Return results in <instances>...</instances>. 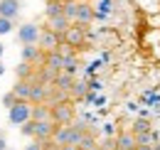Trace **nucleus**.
<instances>
[{"instance_id": "72a5a7b5", "label": "nucleus", "mask_w": 160, "mask_h": 150, "mask_svg": "<svg viewBox=\"0 0 160 150\" xmlns=\"http://www.w3.org/2000/svg\"><path fill=\"white\" fill-rule=\"evenodd\" d=\"M2 74H5V67H2V64H0V76H2Z\"/></svg>"}, {"instance_id": "cd10ccee", "label": "nucleus", "mask_w": 160, "mask_h": 150, "mask_svg": "<svg viewBox=\"0 0 160 150\" xmlns=\"http://www.w3.org/2000/svg\"><path fill=\"white\" fill-rule=\"evenodd\" d=\"M15 103H18V98H15V94H12V91H8V94L2 96V106H8V108H12Z\"/></svg>"}, {"instance_id": "4c0bfd02", "label": "nucleus", "mask_w": 160, "mask_h": 150, "mask_svg": "<svg viewBox=\"0 0 160 150\" xmlns=\"http://www.w3.org/2000/svg\"><path fill=\"white\" fill-rule=\"evenodd\" d=\"M113 150H121V148H113Z\"/></svg>"}, {"instance_id": "a878e982", "label": "nucleus", "mask_w": 160, "mask_h": 150, "mask_svg": "<svg viewBox=\"0 0 160 150\" xmlns=\"http://www.w3.org/2000/svg\"><path fill=\"white\" fill-rule=\"evenodd\" d=\"M20 133L25 135V138H30V140H32V138H35V121L30 118L27 123H22V126H20Z\"/></svg>"}, {"instance_id": "f257e3e1", "label": "nucleus", "mask_w": 160, "mask_h": 150, "mask_svg": "<svg viewBox=\"0 0 160 150\" xmlns=\"http://www.w3.org/2000/svg\"><path fill=\"white\" fill-rule=\"evenodd\" d=\"M74 121H77V108H74V101L52 103V123H54V126H72Z\"/></svg>"}, {"instance_id": "423d86ee", "label": "nucleus", "mask_w": 160, "mask_h": 150, "mask_svg": "<svg viewBox=\"0 0 160 150\" xmlns=\"http://www.w3.org/2000/svg\"><path fill=\"white\" fill-rule=\"evenodd\" d=\"M40 32H42L40 25H35V22H25L20 30H18V37H20L22 44H37V39H40Z\"/></svg>"}, {"instance_id": "ddd939ff", "label": "nucleus", "mask_w": 160, "mask_h": 150, "mask_svg": "<svg viewBox=\"0 0 160 150\" xmlns=\"http://www.w3.org/2000/svg\"><path fill=\"white\" fill-rule=\"evenodd\" d=\"M30 118L37 121V123H47V121H52V106H49V103H37V106H32Z\"/></svg>"}, {"instance_id": "dca6fc26", "label": "nucleus", "mask_w": 160, "mask_h": 150, "mask_svg": "<svg viewBox=\"0 0 160 150\" xmlns=\"http://www.w3.org/2000/svg\"><path fill=\"white\" fill-rule=\"evenodd\" d=\"M116 148L121 150H136V135L131 131H123L116 135Z\"/></svg>"}, {"instance_id": "c9c22d12", "label": "nucleus", "mask_w": 160, "mask_h": 150, "mask_svg": "<svg viewBox=\"0 0 160 150\" xmlns=\"http://www.w3.org/2000/svg\"><path fill=\"white\" fill-rule=\"evenodd\" d=\"M64 2H67V0H64ZM72 2H81V0H72Z\"/></svg>"}, {"instance_id": "5701e85b", "label": "nucleus", "mask_w": 160, "mask_h": 150, "mask_svg": "<svg viewBox=\"0 0 160 150\" xmlns=\"http://www.w3.org/2000/svg\"><path fill=\"white\" fill-rule=\"evenodd\" d=\"M148 131H153V128H150V123H148L145 118L136 121V123H133V128H131V133H133V135H140V133H148Z\"/></svg>"}, {"instance_id": "c756f323", "label": "nucleus", "mask_w": 160, "mask_h": 150, "mask_svg": "<svg viewBox=\"0 0 160 150\" xmlns=\"http://www.w3.org/2000/svg\"><path fill=\"white\" fill-rule=\"evenodd\" d=\"M0 150H8V140H5V135L0 133Z\"/></svg>"}, {"instance_id": "2f4dec72", "label": "nucleus", "mask_w": 160, "mask_h": 150, "mask_svg": "<svg viewBox=\"0 0 160 150\" xmlns=\"http://www.w3.org/2000/svg\"><path fill=\"white\" fill-rule=\"evenodd\" d=\"M136 150H153V145H136Z\"/></svg>"}, {"instance_id": "7ed1b4c3", "label": "nucleus", "mask_w": 160, "mask_h": 150, "mask_svg": "<svg viewBox=\"0 0 160 150\" xmlns=\"http://www.w3.org/2000/svg\"><path fill=\"white\" fill-rule=\"evenodd\" d=\"M62 44L72 47L74 52L81 49V47L86 44V27H81V25H74V22H72V27L62 35Z\"/></svg>"}, {"instance_id": "0eeeda50", "label": "nucleus", "mask_w": 160, "mask_h": 150, "mask_svg": "<svg viewBox=\"0 0 160 150\" xmlns=\"http://www.w3.org/2000/svg\"><path fill=\"white\" fill-rule=\"evenodd\" d=\"M54 86H47V84H35L32 81V89H30V103L37 106V103H49V94H52Z\"/></svg>"}, {"instance_id": "f3484780", "label": "nucleus", "mask_w": 160, "mask_h": 150, "mask_svg": "<svg viewBox=\"0 0 160 150\" xmlns=\"http://www.w3.org/2000/svg\"><path fill=\"white\" fill-rule=\"evenodd\" d=\"M35 72H37V67L20 62L18 69H15V76H18V81H35Z\"/></svg>"}, {"instance_id": "39448f33", "label": "nucleus", "mask_w": 160, "mask_h": 150, "mask_svg": "<svg viewBox=\"0 0 160 150\" xmlns=\"http://www.w3.org/2000/svg\"><path fill=\"white\" fill-rule=\"evenodd\" d=\"M37 47H40L42 52H57V49L62 47V37L54 35V32H49L47 27H42L40 39H37Z\"/></svg>"}, {"instance_id": "aec40b11", "label": "nucleus", "mask_w": 160, "mask_h": 150, "mask_svg": "<svg viewBox=\"0 0 160 150\" xmlns=\"http://www.w3.org/2000/svg\"><path fill=\"white\" fill-rule=\"evenodd\" d=\"M77 148H79V150H99V145H96V135H94V131H91V133H84Z\"/></svg>"}, {"instance_id": "393cba45", "label": "nucleus", "mask_w": 160, "mask_h": 150, "mask_svg": "<svg viewBox=\"0 0 160 150\" xmlns=\"http://www.w3.org/2000/svg\"><path fill=\"white\" fill-rule=\"evenodd\" d=\"M62 5H64V2H57V0H47V18L62 15Z\"/></svg>"}, {"instance_id": "4be33fe9", "label": "nucleus", "mask_w": 160, "mask_h": 150, "mask_svg": "<svg viewBox=\"0 0 160 150\" xmlns=\"http://www.w3.org/2000/svg\"><path fill=\"white\" fill-rule=\"evenodd\" d=\"M62 15L69 20V22H74V18H77V2H72V0H67L64 5H62Z\"/></svg>"}, {"instance_id": "7c9ffc66", "label": "nucleus", "mask_w": 160, "mask_h": 150, "mask_svg": "<svg viewBox=\"0 0 160 150\" xmlns=\"http://www.w3.org/2000/svg\"><path fill=\"white\" fill-rule=\"evenodd\" d=\"M59 150H79V148H77V145H62Z\"/></svg>"}, {"instance_id": "a211bd4d", "label": "nucleus", "mask_w": 160, "mask_h": 150, "mask_svg": "<svg viewBox=\"0 0 160 150\" xmlns=\"http://www.w3.org/2000/svg\"><path fill=\"white\" fill-rule=\"evenodd\" d=\"M30 89H32V81H15V86L10 89L18 101H30Z\"/></svg>"}, {"instance_id": "4468645a", "label": "nucleus", "mask_w": 160, "mask_h": 150, "mask_svg": "<svg viewBox=\"0 0 160 150\" xmlns=\"http://www.w3.org/2000/svg\"><path fill=\"white\" fill-rule=\"evenodd\" d=\"M62 64H64V57L59 52H44V59H42L40 67H47L52 72H62Z\"/></svg>"}, {"instance_id": "20e7f679", "label": "nucleus", "mask_w": 160, "mask_h": 150, "mask_svg": "<svg viewBox=\"0 0 160 150\" xmlns=\"http://www.w3.org/2000/svg\"><path fill=\"white\" fill-rule=\"evenodd\" d=\"M30 113H32V103L30 101H18L12 108H8V123L10 126H22L30 121Z\"/></svg>"}, {"instance_id": "b1692460", "label": "nucleus", "mask_w": 160, "mask_h": 150, "mask_svg": "<svg viewBox=\"0 0 160 150\" xmlns=\"http://www.w3.org/2000/svg\"><path fill=\"white\" fill-rule=\"evenodd\" d=\"M153 143H155V133H153V131L136 135V145H153Z\"/></svg>"}, {"instance_id": "412c9836", "label": "nucleus", "mask_w": 160, "mask_h": 150, "mask_svg": "<svg viewBox=\"0 0 160 150\" xmlns=\"http://www.w3.org/2000/svg\"><path fill=\"white\" fill-rule=\"evenodd\" d=\"M77 69H79V57H67L64 64H62V72L74 76V74H77Z\"/></svg>"}, {"instance_id": "f704fd0d", "label": "nucleus", "mask_w": 160, "mask_h": 150, "mask_svg": "<svg viewBox=\"0 0 160 150\" xmlns=\"http://www.w3.org/2000/svg\"><path fill=\"white\" fill-rule=\"evenodd\" d=\"M0 57H2V44H0Z\"/></svg>"}, {"instance_id": "6e6552de", "label": "nucleus", "mask_w": 160, "mask_h": 150, "mask_svg": "<svg viewBox=\"0 0 160 150\" xmlns=\"http://www.w3.org/2000/svg\"><path fill=\"white\" fill-rule=\"evenodd\" d=\"M42 59H44V52H42L37 44H25V47H22V62H25V64L40 67Z\"/></svg>"}, {"instance_id": "9b49d317", "label": "nucleus", "mask_w": 160, "mask_h": 150, "mask_svg": "<svg viewBox=\"0 0 160 150\" xmlns=\"http://www.w3.org/2000/svg\"><path fill=\"white\" fill-rule=\"evenodd\" d=\"M69 27H72V22L64 18V15L47 18V30H49V32H54V35H59V37L64 35V32H67V30H69Z\"/></svg>"}, {"instance_id": "2eb2a0df", "label": "nucleus", "mask_w": 160, "mask_h": 150, "mask_svg": "<svg viewBox=\"0 0 160 150\" xmlns=\"http://www.w3.org/2000/svg\"><path fill=\"white\" fill-rule=\"evenodd\" d=\"M74 81H77V79H74L72 74H64V72H59L52 86H54L57 91H62V94H69V91H72V86H74Z\"/></svg>"}, {"instance_id": "9d476101", "label": "nucleus", "mask_w": 160, "mask_h": 150, "mask_svg": "<svg viewBox=\"0 0 160 150\" xmlns=\"http://www.w3.org/2000/svg\"><path fill=\"white\" fill-rule=\"evenodd\" d=\"M54 131H57V126H54L52 121H47V123H37V121H35V138H32V140H37V143L52 140Z\"/></svg>"}, {"instance_id": "1a4fd4ad", "label": "nucleus", "mask_w": 160, "mask_h": 150, "mask_svg": "<svg viewBox=\"0 0 160 150\" xmlns=\"http://www.w3.org/2000/svg\"><path fill=\"white\" fill-rule=\"evenodd\" d=\"M94 18H96V12H94V8H91L89 2H77V18H74V25L86 27Z\"/></svg>"}, {"instance_id": "e433bc0d", "label": "nucleus", "mask_w": 160, "mask_h": 150, "mask_svg": "<svg viewBox=\"0 0 160 150\" xmlns=\"http://www.w3.org/2000/svg\"><path fill=\"white\" fill-rule=\"evenodd\" d=\"M57 2H64V0H57Z\"/></svg>"}, {"instance_id": "c85d7f7f", "label": "nucleus", "mask_w": 160, "mask_h": 150, "mask_svg": "<svg viewBox=\"0 0 160 150\" xmlns=\"http://www.w3.org/2000/svg\"><path fill=\"white\" fill-rule=\"evenodd\" d=\"M25 150H44V148H42V143H37V140H30V145Z\"/></svg>"}, {"instance_id": "f8f14e48", "label": "nucleus", "mask_w": 160, "mask_h": 150, "mask_svg": "<svg viewBox=\"0 0 160 150\" xmlns=\"http://www.w3.org/2000/svg\"><path fill=\"white\" fill-rule=\"evenodd\" d=\"M20 15V0H0V18H8L15 22Z\"/></svg>"}, {"instance_id": "473e14b6", "label": "nucleus", "mask_w": 160, "mask_h": 150, "mask_svg": "<svg viewBox=\"0 0 160 150\" xmlns=\"http://www.w3.org/2000/svg\"><path fill=\"white\" fill-rule=\"evenodd\" d=\"M153 150H160V143H153Z\"/></svg>"}, {"instance_id": "6ab92c4d", "label": "nucleus", "mask_w": 160, "mask_h": 150, "mask_svg": "<svg viewBox=\"0 0 160 150\" xmlns=\"http://www.w3.org/2000/svg\"><path fill=\"white\" fill-rule=\"evenodd\" d=\"M89 96V84L86 81H74V86H72V91H69V98L72 101H81V98H86Z\"/></svg>"}, {"instance_id": "bb28decb", "label": "nucleus", "mask_w": 160, "mask_h": 150, "mask_svg": "<svg viewBox=\"0 0 160 150\" xmlns=\"http://www.w3.org/2000/svg\"><path fill=\"white\" fill-rule=\"evenodd\" d=\"M10 30H12V20L0 18V37H2V35H10Z\"/></svg>"}, {"instance_id": "f03ea898", "label": "nucleus", "mask_w": 160, "mask_h": 150, "mask_svg": "<svg viewBox=\"0 0 160 150\" xmlns=\"http://www.w3.org/2000/svg\"><path fill=\"white\" fill-rule=\"evenodd\" d=\"M81 135L84 133L77 131L74 126H57V131H54V135H52V143L54 145H79Z\"/></svg>"}]
</instances>
